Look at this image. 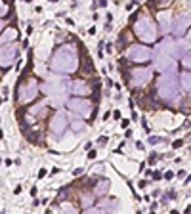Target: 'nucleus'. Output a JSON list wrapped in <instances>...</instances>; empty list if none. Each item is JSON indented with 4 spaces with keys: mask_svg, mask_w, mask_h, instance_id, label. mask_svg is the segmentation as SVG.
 <instances>
[{
    "mask_svg": "<svg viewBox=\"0 0 191 214\" xmlns=\"http://www.w3.org/2000/svg\"><path fill=\"white\" fill-rule=\"evenodd\" d=\"M52 71L55 73H75L78 67V54L77 48L71 44H63L55 50L54 57L50 61Z\"/></svg>",
    "mask_w": 191,
    "mask_h": 214,
    "instance_id": "1",
    "label": "nucleus"
},
{
    "mask_svg": "<svg viewBox=\"0 0 191 214\" xmlns=\"http://www.w3.org/2000/svg\"><path fill=\"white\" fill-rule=\"evenodd\" d=\"M134 33H136V37L140 38L141 42H145V44H151L159 38L157 35V29H155L153 21H151L149 14H138V19L134 21Z\"/></svg>",
    "mask_w": 191,
    "mask_h": 214,
    "instance_id": "2",
    "label": "nucleus"
},
{
    "mask_svg": "<svg viewBox=\"0 0 191 214\" xmlns=\"http://www.w3.org/2000/svg\"><path fill=\"white\" fill-rule=\"evenodd\" d=\"M157 92H159V98L164 101H172L178 96V75L176 71H168V73H163L161 78L157 80Z\"/></svg>",
    "mask_w": 191,
    "mask_h": 214,
    "instance_id": "3",
    "label": "nucleus"
},
{
    "mask_svg": "<svg viewBox=\"0 0 191 214\" xmlns=\"http://www.w3.org/2000/svg\"><path fill=\"white\" fill-rule=\"evenodd\" d=\"M38 92H40V86H38L37 77L19 78V82H17V103L19 105L31 103L35 98H38Z\"/></svg>",
    "mask_w": 191,
    "mask_h": 214,
    "instance_id": "4",
    "label": "nucleus"
},
{
    "mask_svg": "<svg viewBox=\"0 0 191 214\" xmlns=\"http://www.w3.org/2000/svg\"><path fill=\"white\" fill-rule=\"evenodd\" d=\"M126 55L134 63H141V61H149L153 57V50L147 48L145 44H132L126 48Z\"/></svg>",
    "mask_w": 191,
    "mask_h": 214,
    "instance_id": "5",
    "label": "nucleus"
},
{
    "mask_svg": "<svg viewBox=\"0 0 191 214\" xmlns=\"http://www.w3.org/2000/svg\"><path fill=\"white\" fill-rule=\"evenodd\" d=\"M19 57V46L17 44H4L0 46V67H10Z\"/></svg>",
    "mask_w": 191,
    "mask_h": 214,
    "instance_id": "6",
    "label": "nucleus"
},
{
    "mask_svg": "<svg viewBox=\"0 0 191 214\" xmlns=\"http://www.w3.org/2000/svg\"><path fill=\"white\" fill-rule=\"evenodd\" d=\"M67 107L71 109V113L78 115V117H88V115L92 113L90 101L84 100V98H71V100L67 101Z\"/></svg>",
    "mask_w": 191,
    "mask_h": 214,
    "instance_id": "7",
    "label": "nucleus"
},
{
    "mask_svg": "<svg viewBox=\"0 0 191 214\" xmlns=\"http://www.w3.org/2000/svg\"><path fill=\"white\" fill-rule=\"evenodd\" d=\"M151 75H153V69L151 67H134L130 71V78L128 80L132 82L134 86H143V84L149 82Z\"/></svg>",
    "mask_w": 191,
    "mask_h": 214,
    "instance_id": "8",
    "label": "nucleus"
},
{
    "mask_svg": "<svg viewBox=\"0 0 191 214\" xmlns=\"http://www.w3.org/2000/svg\"><path fill=\"white\" fill-rule=\"evenodd\" d=\"M191 23V15L189 14H182V15H174L172 19V35L176 38L183 37V33H185L187 25Z\"/></svg>",
    "mask_w": 191,
    "mask_h": 214,
    "instance_id": "9",
    "label": "nucleus"
},
{
    "mask_svg": "<svg viewBox=\"0 0 191 214\" xmlns=\"http://www.w3.org/2000/svg\"><path fill=\"white\" fill-rule=\"evenodd\" d=\"M65 128H67V117H65V113H55L54 117H52L50 121V130L54 136H61V134L65 132Z\"/></svg>",
    "mask_w": 191,
    "mask_h": 214,
    "instance_id": "10",
    "label": "nucleus"
},
{
    "mask_svg": "<svg viewBox=\"0 0 191 214\" xmlns=\"http://www.w3.org/2000/svg\"><path fill=\"white\" fill-rule=\"evenodd\" d=\"M189 52V42L187 40H178L172 42V59H183V55Z\"/></svg>",
    "mask_w": 191,
    "mask_h": 214,
    "instance_id": "11",
    "label": "nucleus"
},
{
    "mask_svg": "<svg viewBox=\"0 0 191 214\" xmlns=\"http://www.w3.org/2000/svg\"><path fill=\"white\" fill-rule=\"evenodd\" d=\"M96 208L100 210L101 214H115L118 208V201L117 199H103V201H100V205Z\"/></svg>",
    "mask_w": 191,
    "mask_h": 214,
    "instance_id": "12",
    "label": "nucleus"
},
{
    "mask_svg": "<svg viewBox=\"0 0 191 214\" xmlns=\"http://www.w3.org/2000/svg\"><path fill=\"white\" fill-rule=\"evenodd\" d=\"M71 92H73V94H77L78 98L92 94V92H90V84H88L86 80H82V78H78V80L71 82Z\"/></svg>",
    "mask_w": 191,
    "mask_h": 214,
    "instance_id": "13",
    "label": "nucleus"
},
{
    "mask_svg": "<svg viewBox=\"0 0 191 214\" xmlns=\"http://www.w3.org/2000/svg\"><path fill=\"white\" fill-rule=\"evenodd\" d=\"M15 38H17V29L15 27H6L4 31H2V35H0V46L12 44Z\"/></svg>",
    "mask_w": 191,
    "mask_h": 214,
    "instance_id": "14",
    "label": "nucleus"
},
{
    "mask_svg": "<svg viewBox=\"0 0 191 214\" xmlns=\"http://www.w3.org/2000/svg\"><path fill=\"white\" fill-rule=\"evenodd\" d=\"M170 21H172V15L168 12H161L159 14V25H161V33H170Z\"/></svg>",
    "mask_w": 191,
    "mask_h": 214,
    "instance_id": "15",
    "label": "nucleus"
},
{
    "mask_svg": "<svg viewBox=\"0 0 191 214\" xmlns=\"http://www.w3.org/2000/svg\"><path fill=\"white\" fill-rule=\"evenodd\" d=\"M109 180H107V178H101V180H98V182H96V186H94V193L98 197H103L105 193L109 191Z\"/></svg>",
    "mask_w": 191,
    "mask_h": 214,
    "instance_id": "16",
    "label": "nucleus"
},
{
    "mask_svg": "<svg viewBox=\"0 0 191 214\" xmlns=\"http://www.w3.org/2000/svg\"><path fill=\"white\" fill-rule=\"evenodd\" d=\"M46 113H48V105H46L44 101L38 103V105H33L31 109H29V115H31V117H37V118H42Z\"/></svg>",
    "mask_w": 191,
    "mask_h": 214,
    "instance_id": "17",
    "label": "nucleus"
},
{
    "mask_svg": "<svg viewBox=\"0 0 191 214\" xmlns=\"http://www.w3.org/2000/svg\"><path fill=\"white\" fill-rule=\"evenodd\" d=\"M180 80H182V86L187 94H191V71H183L180 75Z\"/></svg>",
    "mask_w": 191,
    "mask_h": 214,
    "instance_id": "18",
    "label": "nucleus"
},
{
    "mask_svg": "<svg viewBox=\"0 0 191 214\" xmlns=\"http://www.w3.org/2000/svg\"><path fill=\"white\" fill-rule=\"evenodd\" d=\"M25 138H27L31 143H42V134H40V130H29V132L25 134Z\"/></svg>",
    "mask_w": 191,
    "mask_h": 214,
    "instance_id": "19",
    "label": "nucleus"
},
{
    "mask_svg": "<svg viewBox=\"0 0 191 214\" xmlns=\"http://www.w3.org/2000/svg\"><path fill=\"white\" fill-rule=\"evenodd\" d=\"M59 214H78V208L71 203H61V210Z\"/></svg>",
    "mask_w": 191,
    "mask_h": 214,
    "instance_id": "20",
    "label": "nucleus"
},
{
    "mask_svg": "<svg viewBox=\"0 0 191 214\" xmlns=\"http://www.w3.org/2000/svg\"><path fill=\"white\" fill-rule=\"evenodd\" d=\"M82 71H84L86 75L94 73V65H92V59L88 57V55H84V67H82Z\"/></svg>",
    "mask_w": 191,
    "mask_h": 214,
    "instance_id": "21",
    "label": "nucleus"
},
{
    "mask_svg": "<svg viewBox=\"0 0 191 214\" xmlns=\"http://www.w3.org/2000/svg\"><path fill=\"white\" fill-rule=\"evenodd\" d=\"M71 126H73L75 132H78V130H82V128H84V123H82V121H73V123H71Z\"/></svg>",
    "mask_w": 191,
    "mask_h": 214,
    "instance_id": "22",
    "label": "nucleus"
},
{
    "mask_svg": "<svg viewBox=\"0 0 191 214\" xmlns=\"http://www.w3.org/2000/svg\"><path fill=\"white\" fill-rule=\"evenodd\" d=\"M182 61H183V65H185L187 69H191V50L187 52L185 55H183V59H182Z\"/></svg>",
    "mask_w": 191,
    "mask_h": 214,
    "instance_id": "23",
    "label": "nucleus"
},
{
    "mask_svg": "<svg viewBox=\"0 0 191 214\" xmlns=\"http://www.w3.org/2000/svg\"><path fill=\"white\" fill-rule=\"evenodd\" d=\"M82 214H101V212H100L98 208H94V206H90V208H86V210H84Z\"/></svg>",
    "mask_w": 191,
    "mask_h": 214,
    "instance_id": "24",
    "label": "nucleus"
},
{
    "mask_svg": "<svg viewBox=\"0 0 191 214\" xmlns=\"http://www.w3.org/2000/svg\"><path fill=\"white\" fill-rule=\"evenodd\" d=\"M159 141H161V138H157V136H151V138H149V143H151V145L159 143Z\"/></svg>",
    "mask_w": 191,
    "mask_h": 214,
    "instance_id": "25",
    "label": "nucleus"
},
{
    "mask_svg": "<svg viewBox=\"0 0 191 214\" xmlns=\"http://www.w3.org/2000/svg\"><path fill=\"white\" fill-rule=\"evenodd\" d=\"M182 145H183V140H176V141L172 143V147H174V149H178V147H182Z\"/></svg>",
    "mask_w": 191,
    "mask_h": 214,
    "instance_id": "26",
    "label": "nucleus"
},
{
    "mask_svg": "<svg viewBox=\"0 0 191 214\" xmlns=\"http://www.w3.org/2000/svg\"><path fill=\"white\" fill-rule=\"evenodd\" d=\"M98 143H100V145H105V143H107V136H101L100 140H98Z\"/></svg>",
    "mask_w": 191,
    "mask_h": 214,
    "instance_id": "27",
    "label": "nucleus"
},
{
    "mask_svg": "<svg viewBox=\"0 0 191 214\" xmlns=\"http://www.w3.org/2000/svg\"><path fill=\"white\" fill-rule=\"evenodd\" d=\"M145 186H147V180H141V182L138 184V187H140V189H145Z\"/></svg>",
    "mask_w": 191,
    "mask_h": 214,
    "instance_id": "28",
    "label": "nucleus"
},
{
    "mask_svg": "<svg viewBox=\"0 0 191 214\" xmlns=\"http://www.w3.org/2000/svg\"><path fill=\"white\" fill-rule=\"evenodd\" d=\"M164 178H166V180H172V178H174V172H172V170H168V172L164 174Z\"/></svg>",
    "mask_w": 191,
    "mask_h": 214,
    "instance_id": "29",
    "label": "nucleus"
},
{
    "mask_svg": "<svg viewBox=\"0 0 191 214\" xmlns=\"http://www.w3.org/2000/svg\"><path fill=\"white\" fill-rule=\"evenodd\" d=\"M149 163H151V164H155V163H157V153H153V155L149 157Z\"/></svg>",
    "mask_w": 191,
    "mask_h": 214,
    "instance_id": "30",
    "label": "nucleus"
},
{
    "mask_svg": "<svg viewBox=\"0 0 191 214\" xmlns=\"http://www.w3.org/2000/svg\"><path fill=\"white\" fill-rule=\"evenodd\" d=\"M4 12H6V4H2V2H0V17L4 15Z\"/></svg>",
    "mask_w": 191,
    "mask_h": 214,
    "instance_id": "31",
    "label": "nucleus"
},
{
    "mask_svg": "<svg viewBox=\"0 0 191 214\" xmlns=\"http://www.w3.org/2000/svg\"><path fill=\"white\" fill-rule=\"evenodd\" d=\"M134 6H136V2H130V4H126V10L130 12V10H134Z\"/></svg>",
    "mask_w": 191,
    "mask_h": 214,
    "instance_id": "32",
    "label": "nucleus"
},
{
    "mask_svg": "<svg viewBox=\"0 0 191 214\" xmlns=\"http://www.w3.org/2000/svg\"><path fill=\"white\" fill-rule=\"evenodd\" d=\"M128 126H130V121H128V118H124V121H122V128H128Z\"/></svg>",
    "mask_w": 191,
    "mask_h": 214,
    "instance_id": "33",
    "label": "nucleus"
},
{
    "mask_svg": "<svg viewBox=\"0 0 191 214\" xmlns=\"http://www.w3.org/2000/svg\"><path fill=\"white\" fill-rule=\"evenodd\" d=\"M82 172H84V168H77V170H75V172H73V174H75V176H80V174H82Z\"/></svg>",
    "mask_w": 191,
    "mask_h": 214,
    "instance_id": "34",
    "label": "nucleus"
},
{
    "mask_svg": "<svg viewBox=\"0 0 191 214\" xmlns=\"http://www.w3.org/2000/svg\"><path fill=\"white\" fill-rule=\"evenodd\" d=\"M44 176H46V170L40 168V170H38V178H44Z\"/></svg>",
    "mask_w": 191,
    "mask_h": 214,
    "instance_id": "35",
    "label": "nucleus"
},
{
    "mask_svg": "<svg viewBox=\"0 0 191 214\" xmlns=\"http://www.w3.org/2000/svg\"><path fill=\"white\" fill-rule=\"evenodd\" d=\"M96 155H98L96 151H90V153H88V159H96Z\"/></svg>",
    "mask_w": 191,
    "mask_h": 214,
    "instance_id": "36",
    "label": "nucleus"
},
{
    "mask_svg": "<svg viewBox=\"0 0 191 214\" xmlns=\"http://www.w3.org/2000/svg\"><path fill=\"white\" fill-rule=\"evenodd\" d=\"M153 178H155V180H161V172H159V170H157V172H153Z\"/></svg>",
    "mask_w": 191,
    "mask_h": 214,
    "instance_id": "37",
    "label": "nucleus"
},
{
    "mask_svg": "<svg viewBox=\"0 0 191 214\" xmlns=\"http://www.w3.org/2000/svg\"><path fill=\"white\" fill-rule=\"evenodd\" d=\"M187 40H191V29H189V33H187Z\"/></svg>",
    "mask_w": 191,
    "mask_h": 214,
    "instance_id": "38",
    "label": "nucleus"
},
{
    "mask_svg": "<svg viewBox=\"0 0 191 214\" xmlns=\"http://www.w3.org/2000/svg\"><path fill=\"white\" fill-rule=\"evenodd\" d=\"M170 214H180V212H178V210H172V212H170Z\"/></svg>",
    "mask_w": 191,
    "mask_h": 214,
    "instance_id": "39",
    "label": "nucleus"
},
{
    "mask_svg": "<svg viewBox=\"0 0 191 214\" xmlns=\"http://www.w3.org/2000/svg\"><path fill=\"white\" fill-rule=\"evenodd\" d=\"M149 214H155V212H149Z\"/></svg>",
    "mask_w": 191,
    "mask_h": 214,
    "instance_id": "40",
    "label": "nucleus"
},
{
    "mask_svg": "<svg viewBox=\"0 0 191 214\" xmlns=\"http://www.w3.org/2000/svg\"><path fill=\"white\" fill-rule=\"evenodd\" d=\"M0 103H2V100H0Z\"/></svg>",
    "mask_w": 191,
    "mask_h": 214,
    "instance_id": "41",
    "label": "nucleus"
}]
</instances>
